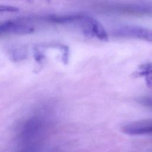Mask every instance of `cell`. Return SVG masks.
<instances>
[{
	"label": "cell",
	"instance_id": "obj_5",
	"mask_svg": "<svg viewBox=\"0 0 152 152\" xmlns=\"http://www.w3.org/2000/svg\"><path fill=\"white\" fill-rule=\"evenodd\" d=\"M84 14H65V15H49L43 17L46 22L55 24L80 23Z\"/></svg>",
	"mask_w": 152,
	"mask_h": 152
},
{
	"label": "cell",
	"instance_id": "obj_2",
	"mask_svg": "<svg viewBox=\"0 0 152 152\" xmlns=\"http://www.w3.org/2000/svg\"><path fill=\"white\" fill-rule=\"evenodd\" d=\"M34 30L33 26L20 20H8L0 23V34H25L31 33Z\"/></svg>",
	"mask_w": 152,
	"mask_h": 152
},
{
	"label": "cell",
	"instance_id": "obj_6",
	"mask_svg": "<svg viewBox=\"0 0 152 152\" xmlns=\"http://www.w3.org/2000/svg\"><path fill=\"white\" fill-rule=\"evenodd\" d=\"M134 75L135 77H144L146 86L152 88V62H147L140 65Z\"/></svg>",
	"mask_w": 152,
	"mask_h": 152
},
{
	"label": "cell",
	"instance_id": "obj_3",
	"mask_svg": "<svg viewBox=\"0 0 152 152\" xmlns=\"http://www.w3.org/2000/svg\"><path fill=\"white\" fill-rule=\"evenodd\" d=\"M150 28L137 26H125L118 28L113 31V35L116 37L136 38L146 40Z\"/></svg>",
	"mask_w": 152,
	"mask_h": 152
},
{
	"label": "cell",
	"instance_id": "obj_8",
	"mask_svg": "<svg viewBox=\"0 0 152 152\" xmlns=\"http://www.w3.org/2000/svg\"><path fill=\"white\" fill-rule=\"evenodd\" d=\"M19 9L15 7L8 5H0V13L1 12H16Z\"/></svg>",
	"mask_w": 152,
	"mask_h": 152
},
{
	"label": "cell",
	"instance_id": "obj_11",
	"mask_svg": "<svg viewBox=\"0 0 152 152\" xmlns=\"http://www.w3.org/2000/svg\"><path fill=\"white\" fill-rule=\"evenodd\" d=\"M27 1H34V0H27ZM45 1H46L48 2V1H50V0H45Z\"/></svg>",
	"mask_w": 152,
	"mask_h": 152
},
{
	"label": "cell",
	"instance_id": "obj_7",
	"mask_svg": "<svg viewBox=\"0 0 152 152\" xmlns=\"http://www.w3.org/2000/svg\"><path fill=\"white\" fill-rule=\"evenodd\" d=\"M138 102L142 104L143 106L152 107V97L151 96H145L139 98L137 100Z\"/></svg>",
	"mask_w": 152,
	"mask_h": 152
},
{
	"label": "cell",
	"instance_id": "obj_1",
	"mask_svg": "<svg viewBox=\"0 0 152 152\" xmlns=\"http://www.w3.org/2000/svg\"><path fill=\"white\" fill-rule=\"evenodd\" d=\"M79 25L86 36L95 37L102 41H108V35L105 28L97 20L85 15Z\"/></svg>",
	"mask_w": 152,
	"mask_h": 152
},
{
	"label": "cell",
	"instance_id": "obj_10",
	"mask_svg": "<svg viewBox=\"0 0 152 152\" xmlns=\"http://www.w3.org/2000/svg\"><path fill=\"white\" fill-rule=\"evenodd\" d=\"M146 40L152 42V29H150V31H149V33L147 35Z\"/></svg>",
	"mask_w": 152,
	"mask_h": 152
},
{
	"label": "cell",
	"instance_id": "obj_4",
	"mask_svg": "<svg viewBox=\"0 0 152 152\" xmlns=\"http://www.w3.org/2000/svg\"><path fill=\"white\" fill-rule=\"evenodd\" d=\"M122 131L129 135L152 134V120L135 121L124 125Z\"/></svg>",
	"mask_w": 152,
	"mask_h": 152
},
{
	"label": "cell",
	"instance_id": "obj_9",
	"mask_svg": "<svg viewBox=\"0 0 152 152\" xmlns=\"http://www.w3.org/2000/svg\"><path fill=\"white\" fill-rule=\"evenodd\" d=\"M34 58L36 61L40 62L44 58V55L41 52L38 51V50H36L34 52Z\"/></svg>",
	"mask_w": 152,
	"mask_h": 152
}]
</instances>
